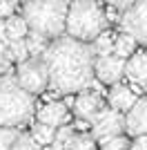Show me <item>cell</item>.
Masks as SVG:
<instances>
[{
    "mask_svg": "<svg viewBox=\"0 0 147 150\" xmlns=\"http://www.w3.org/2000/svg\"><path fill=\"white\" fill-rule=\"evenodd\" d=\"M24 45H27L29 58H34V61H40L49 43H47V38H43L40 34H34V31H29V34L24 36Z\"/></svg>",
    "mask_w": 147,
    "mask_h": 150,
    "instance_id": "obj_15",
    "label": "cell"
},
{
    "mask_svg": "<svg viewBox=\"0 0 147 150\" xmlns=\"http://www.w3.org/2000/svg\"><path fill=\"white\" fill-rule=\"evenodd\" d=\"M125 74L129 76V81H134V83H147V56H145V52L132 54V58L125 63Z\"/></svg>",
    "mask_w": 147,
    "mask_h": 150,
    "instance_id": "obj_13",
    "label": "cell"
},
{
    "mask_svg": "<svg viewBox=\"0 0 147 150\" xmlns=\"http://www.w3.org/2000/svg\"><path fill=\"white\" fill-rule=\"evenodd\" d=\"M136 50V40L132 36H127V34H118L116 38H114V52H111V56L120 58V61H125L127 56H132Z\"/></svg>",
    "mask_w": 147,
    "mask_h": 150,
    "instance_id": "obj_16",
    "label": "cell"
},
{
    "mask_svg": "<svg viewBox=\"0 0 147 150\" xmlns=\"http://www.w3.org/2000/svg\"><path fill=\"white\" fill-rule=\"evenodd\" d=\"M18 137L16 130H7V128H0V150H11L13 141Z\"/></svg>",
    "mask_w": 147,
    "mask_h": 150,
    "instance_id": "obj_22",
    "label": "cell"
},
{
    "mask_svg": "<svg viewBox=\"0 0 147 150\" xmlns=\"http://www.w3.org/2000/svg\"><path fill=\"white\" fill-rule=\"evenodd\" d=\"M129 150H147V134L145 137H136L134 144H129Z\"/></svg>",
    "mask_w": 147,
    "mask_h": 150,
    "instance_id": "obj_26",
    "label": "cell"
},
{
    "mask_svg": "<svg viewBox=\"0 0 147 150\" xmlns=\"http://www.w3.org/2000/svg\"><path fill=\"white\" fill-rule=\"evenodd\" d=\"M125 130H127L132 137H145L147 134V96L145 99H138L136 105L127 112Z\"/></svg>",
    "mask_w": 147,
    "mask_h": 150,
    "instance_id": "obj_9",
    "label": "cell"
},
{
    "mask_svg": "<svg viewBox=\"0 0 147 150\" xmlns=\"http://www.w3.org/2000/svg\"><path fill=\"white\" fill-rule=\"evenodd\" d=\"M136 101H138V96H136V92L132 88H127V85H114V88L109 90V105L114 112H129L132 108L136 105Z\"/></svg>",
    "mask_w": 147,
    "mask_h": 150,
    "instance_id": "obj_12",
    "label": "cell"
},
{
    "mask_svg": "<svg viewBox=\"0 0 147 150\" xmlns=\"http://www.w3.org/2000/svg\"><path fill=\"white\" fill-rule=\"evenodd\" d=\"M123 34H127L136 43L147 45V0L136 2L120 16Z\"/></svg>",
    "mask_w": 147,
    "mask_h": 150,
    "instance_id": "obj_7",
    "label": "cell"
},
{
    "mask_svg": "<svg viewBox=\"0 0 147 150\" xmlns=\"http://www.w3.org/2000/svg\"><path fill=\"white\" fill-rule=\"evenodd\" d=\"M67 9L69 5L62 0H36L22 7V20L34 34H40L43 38H60L65 31Z\"/></svg>",
    "mask_w": 147,
    "mask_h": 150,
    "instance_id": "obj_4",
    "label": "cell"
},
{
    "mask_svg": "<svg viewBox=\"0 0 147 150\" xmlns=\"http://www.w3.org/2000/svg\"><path fill=\"white\" fill-rule=\"evenodd\" d=\"M29 34V27L22 20V16H9L5 20V38L7 43H16V40H24V36Z\"/></svg>",
    "mask_w": 147,
    "mask_h": 150,
    "instance_id": "obj_14",
    "label": "cell"
},
{
    "mask_svg": "<svg viewBox=\"0 0 147 150\" xmlns=\"http://www.w3.org/2000/svg\"><path fill=\"white\" fill-rule=\"evenodd\" d=\"M107 18H105V9L98 2L89 0H78L69 5L67 18H65V29L69 38L78 40V43H89L103 31H107Z\"/></svg>",
    "mask_w": 147,
    "mask_h": 150,
    "instance_id": "obj_3",
    "label": "cell"
},
{
    "mask_svg": "<svg viewBox=\"0 0 147 150\" xmlns=\"http://www.w3.org/2000/svg\"><path fill=\"white\" fill-rule=\"evenodd\" d=\"M40 61L47 69L49 88L58 94L83 92L94 81L92 47L69 36H60L47 45Z\"/></svg>",
    "mask_w": 147,
    "mask_h": 150,
    "instance_id": "obj_1",
    "label": "cell"
},
{
    "mask_svg": "<svg viewBox=\"0 0 147 150\" xmlns=\"http://www.w3.org/2000/svg\"><path fill=\"white\" fill-rule=\"evenodd\" d=\"M36 101L20 88L13 76H0V128L16 130L29 123Z\"/></svg>",
    "mask_w": 147,
    "mask_h": 150,
    "instance_id": "obj_2",
    "label": "cell"
},
{
    "mask_svg": "<svg viewBox=\"0 0 147 150\" xmlns=\"http://www.w3.org/2000/svg\"><path fill=\"white\" fill-rule=\"evenodd\" d=\"M16 83L24 90L27 94H43L49 85V76H47V69H45L43 61H24L18 65V76H16Z\"/></svg>",
    "mask_w": 147,
    "mask_h": 150,
    "instance_id": "obj_6",
    "label": "cell"
},
{
    "mask_svg": "<svg viewBox=\"0 0 147 150\" xmlns=\"http://www.w3.org/2000/svg\"><path fill=\"white\" fill-rule=\"evenodd\" d=\"M74 105V112L78 114V119H87V121H92L94 117H96V112L103 108V99L98 96V94L89 92V90H83V92L76 96V101L71 103Z\"/></svg>",
    "mask_w": 147,
    "mask_h": 150,
    "instance_id": "obj_10",
    "label": "cell"
},
{
    "mask_svg": "<svg viewBox=\"0 0 147 150\" xmlns=\"http://www.w3.org/2000/svg\"><path fill=\"white\" fill-rule=\"evenodd\" d=\"M69 110L65 103H58V101H51V103H45L40 110H38V123L49 125V128H62V123L67 121Z\"/></svg>",
    "mask_w": 147,
    "mask_h": 150,
    "instance_id": "obj_11",
    "label": "cell"
},
{
    "mask_svg": "<svg viewBox=\"0 0 147 150\" xmlns=\"http://www.w3.org/2000/svg\"><path fill=\"white\" fill-rule=\"evenodd\" d=\"M11 150H43V148H40L29 134H18L16 141H13V146H11Z\"/></svg>",
    "mask_w": 147,
    "mask_h": 150,
    "instance_id": "obj_21",
    "label": "cell"
},
{
    "mask_svg": "<svg viewBox=\"0 0 147 150\" xmlns=\"http://www.w3.org/2000/svg\"><path fill=\"white\" fill-rule=\"evenodd\" d=\"M7 45H9V43H2V40H0V76H7V72H9V67H11V65L5 61Z\"/></svg>",
    "mask_w": 147,
    "mask_h": 150,
    "instance_id": "obj_24",
    "label": "cell"
},
{
    "mask_svg": "<svg viewBox=\"0 0 147 150\" xmlns=\"http://www.w3.org/2000/svg\"><path fill=\"white\" fill-rule=\"evenodd\" d=\"M123 130H125V119L111 108H100L92 119V139L100 146H105L114 137H120Z\"/></svg>",
    "mask_w": 147,
    "mask_h": 150,
    "instance_id": "obj_5",
    "label": "cell"
},
{
    "mask_svg": "<svg viewBox=\"0 0 147 150\" xmlns=\"http://www.w3.org/2000/svg\"><path fill=\"white\" fill-rule=\"evenodd\" d=\"M94 74L100 83H118V79L125 74V61L116 56L94 58Z\"/></svg>",
    "mask_w": 147,
    "mask_h": 150,
    "instance_id": "obj_8",
    "label": "cell"
},
{
    "mask_svg": "<svg viewBox=\"0 0 147 150\" xmlns=\"http://www.w3.org/2000/svg\"><path fill=\"white\" fill-rule=\"evenodd\" d=\"M5 61L9 63V65H11V63H24V61H29V52H27L24 40H16V43H9V45H7Z\"/></svg>",
    "mask_w": 147,
    "mask_h": 150,
    "instance_id": "obj_19",
    "label": "cell"
},
{
    "mask_svg": "<svg viewBox=\"0 0 147 150\" xmlns=\"http://www.w3.org/2000/svg\"><path fill=\"white\" fill-rule=\"evenodd\" d=\"M0 40L7 43V38H5V23H2V20H0Z\"/></svg>",
    "mask_w": 147,
    "mask_h": 150,
    "instance_id": "obj_27",
    "label": "cell"
},
{
    "mask_svg": "<svg viewBox=\"0 0 147 150\" xmlns=\"http://www.w3.org/2000/svg\"><path fill=\"white\" fill-rule=\"evenodd\" d=\"M103 150H129V141L125 137H114L103 146Z\"/></svg>",
    "mask_w": 147,
    "mask_h": 150,
    "instance_id": "obj_23",
    "label": "cell"
},
{
    "mask_svg": "<svg viewBox=\"0 0 147 150\" xmlns=\"http://www.w3.org/2000/svg\"><path fill=\"white\" fill-rule=\"evenodd\" d=\"M13 9H16V2H0V18L13 16Z\"/></svg>",
    "mask_w": 147,
    "mask_h": 150,
    "instance_id": "obj_25",
    "label": "cell"
},
{
    "mask_svg": "<svg viewBox=\"0 0 147 150\" xmlns=\"http://www.w3.org/2000/svg\"><path fill=\"white\" fill-rule=\"evenodd\" d=\"M145 56H147V52H145Z\"/></svg>",
    "mask_w": 147,
    "mask_h": 150,
    "instance_id": "obj_28",
    "label": "cell"
},
{
    "mask_svg": "<svg viewBox=\"0 0 147 150\" xmlns=\"http://www.w3.org/2000/svg\"><path fill=\"white\" fill-rule=\"evenodd\" d=\"M114 52V34L109 31H103L100 36L94 38V45H92V54L98 58H105V56H111Z\"/></svg>",
    "mask_w": 147,
    "mask_h": 150,
    "instance_id": "obj_17",
    "label": "cell"
},
{
    "mask_svg": "<svg viewBox=\"0 0 147 150\" xmlns=\"http://www.w3.org/2000/svg\"><path fill=\"white\" fill-rule=\"evenodd\" d=\"M62 150H96V141L89 134L80 132V134H71L67 141H62Z\"/></svg>",
    "mask_w": 147,
    "mask_h": 150,
    "instance_id": "obj_18",
    "label": "cell"
},
{
    "mask_svg": "<svg viewBox=\"0 0 147 150\" xmlns=\"http://www.w3.org/2000/svg\"><path fill=\"white\" fill-rule=\"evenodd\" d=\"M54 137H56V130H54V128H49V125H43V123H36V125H34L31 139H34V141H36L40 148H43V146H51Z\"/></svg>",
    "mask_w": 147,
    "mask_h": 150,
    "instance_id": "obj_20",
    "label": "cell"
}]
</instances>
